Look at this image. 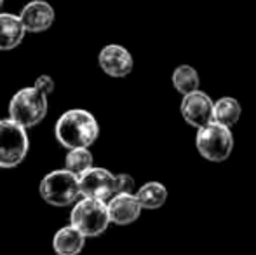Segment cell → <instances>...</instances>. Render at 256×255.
<instances>
[{"label": "cell", "instance_id": "obj_12", "mask_svg": "<svg viewBox=\"0 0 256 255\" xmlns=\"http://www.w3.org/2000/svg\"><path fill=\"white\" fill-rule=\"evenodd\" d=\"M24 28L20 16L10 13H0V51H10L18 48L24 39Z\"/></svg>", "mask_w": 256, "mask_h": 255}, {"label": "cell", "instance_id": "obj_19", "mask_svg": "<svg viewBox=\"0 0 256 255\" xmlns=\"http://www.w3.org/2000/svg\"><path fill=\"white\" fill-rule=\"evenodd\" d=\"M34 88L37 89V91H40L42 95L49 96L54 91V79L51 75H38V77L35 79Z\"/></svg>", "mask_w": 256, "mask_h": 255}, {"label": "cell", "instance_id": "obj_20", "mask_svg": "<svg viewBox=\"0 0 256 255\" xmlns=\"http://www.w3.org/2000/svg\"><path fill=\"white\" fill-rule=\"evenodd\" d=\"M2 4H4V0H0V7H2Z\"/></svg>", "mask_w": 256, "mask_h": 255}, {"label": "cell", "instance_id": "obj_15", "mask_svg": "<svg viewBox=\"0 0 256 255\" xmlns=\"http://www.w3.org/2000/svg\"><path fill=\"white\" fill-rule=\"evenodd\" d=\"M142 210H158L168 201V189L160 182H146L134 192Z\"/></svg>", "mask_w": 256, "mask_h": 255}, {"label": "cell", "instance_id": "obj_18", "mask_svg": "<svg viewBox=\"0 0 256 255\" xmlns=\"http://www.w3.org/2000/svg\"><path fill=\"white\" fill-rule=\"evenodd\" d=\"M134 178L129 173L115 175V194H134Z\"/></svg>", "mask_w": 256, "mask_h": 255}, {"label": "cell", "instance_id": "obj_2", "mask_svg": "<svg viewBox=\"0 0 256 255\" xmlns=\"http://www.w3.org/2000/svg\"><path fill=\"white\" fill-rule=\"evenodd\" d=\"M48 96L32 86L23 88L9 102V119L18 123L24 129L37 126L48 116Z\"/></svg>", "mask_w": 256, "mask_h": 255}, {"label": "cell", "instance_id": "obj_10", "mask_svg": "<svg viewBox=\"0 0 256 255\" xmlns=\"http://www.w3.org/2000/svg\"><path fill=\"white\" fill-rule=\"evenodd\" d=\"M20 21L23 23L24 32L40 34L52 27L54 9L51 4L44 2V0H32L21 9Z\"/></svg>", "mask_w": 256, "mask_h": 255}, {"label": "cell", "instance_id": "obj_13", "mask_svg": "<svg viewBox=\"0 0 256 255\" xmlns=\"http://www.w3.org/2000/svg\"><path fill=\"white\" fill-rule=\"evenodd\" d=\"M86 245V238L74 227V225H64L58 229L52 238V250L58 255H78Z\"/></svg>", "mask_w": 256, "mask_h": 255}, {"label": "cell", "instance_id": "obj_14", "mask_svg": "<svg viewBox=\"0 0 256 255\" xmlns=\"http://www.w3.org/2000/svg\"><path fill=\"white\" fill-rule=\"evenodd\" d=\"M242 107L232 96H222L212 105V123L232 129L240 121Z\"/></svg>", "mask_w": 256, "mask_h": 255}, {"label": "cell", "instance_id": "obj_7", "mask_svg": "<svg viewBox=\"0 0 256 255\" xmlns=\"http://www.w3.org/2000/svg\"><path fill=\"white\" fill-rule=\"evenodd\" d=\"M78 192L82 197H91L106 203L115 196V175L106 168L92 166L78 175Z\"/></svg>", "mask_w": 256, "mask_h": 255}, {"label": "cell", "instance_id": "obj_4", "mask_svg": "<svg viewBox=\"0 0 256 255\" xmlns=\"http://www.w3.org/2000/svg\"><path fill=\"white\" fill-rule=\"evenodd\" d=\"M234 133L232 129L222 124L211 123L199 128L196 133V149L200 157L211 163H223L234 152Z\"/></svg>", "mask_w": 256, "mask_h": 255}, {"label": "cell", "instance_id": "obj_11", "mask_svg": "<svg viewBox=\"0 0 256 255\" xmlns=\"http://www.w3.org/2000/svg\"><path fill=\"white\" fill-rule=\"evenodd\" d=\"M106 210L110 222L117 225H129L142 215V206L134 194H115L106 201Z\"/></svg>", "mask_w": 256, "mask_h": 255}, {"label": "cell", "instance_id": "obj_5", "mask_svg": "<svg viewBox=\"0 0 256 255\" xmlns=\"http://www.w3.org/2000/svg\"><path fill=\"white\" fill-rule=\"evenodd\" d=\"M30 149L28 133L10 119L0 121V168H16L24 161Z\"/></svg>", "mask_w": 256, "mask_h": 255}, {"label": "cell", "instance_id": "obj_17", "mask_svg": "<svg viewBox=\"0 0 256 255\" xmlns=\"http://www.w3.org/2000/svg\"><path fill=\"white\" fill-rule=\"evenodd\" d=\"M92 163H94V157L89 152V149H72L64 156V170L77 177L92 168Z\"/></svg>", "mask_w": 256, "mask_h": 255}, {"label": "cell", "instance_id": "obj_8", "mask_svg": "<svg viewBox=\"0 0 256 255\" xmlns=\"http://www.w3.org/2000/svg\"><path fill=\"white\" fill-rule=\"evenodd\" d=\"M212 105L214 100L202 89L188 93L182 98L180 112L188 126L199 129L212 123Z\"/></svg>", "mask_w": 256, "mask_h": 255}, {"label": "cell", "instance_id": "obj_16", "mask_svg": "<svg viewBox=\"0 0 256 255\" xmlns=\"http://www.w3.org/2000/svg\"><path fill=\"white\" fill-rule=\"evenodd\" d=\"M172 88L180 93L182 96L188 95V93L199 91L200 89V77L199 72L192 67V65H178L171 74Z\"/></svg>", "mask_w": 256, "mask_h": 255}, {"label": "cell", "instance_id": "obj_9", "mask_svg": "<svg viewBox=\"0 0 256 255\" xmlns=\"http://www.w3.org/2000/svg\"><path fill=\"white\" fill-rule=\"evenodd\" d=\"M98 63L104 74L115 79L126 77V75L131 74L132 68H134L132 55L124 46H118V44L104 46L98 55Z\"/></svg>", "mask_w": 256, "mask_h": 255}, {"label": "cell", "instance_id": "obj_1", "mask_svg": "<svg viewBox=\"0 0 256 255\" xmlns=\"http://www.w3.org/2000/svg\"><path fill=\"white\" fill-rule=\"evenodd\" d=\"M54 135L64 149H89L100 136V124L89 110L70 109L56 121Z\"/></svg>", "mask_w": 256, "mask_h": 255}, {"label": "cell", "instance_id": "obj_3", "mask_svg": "<svg viewBox=\"0 0 256 255\" xmlns=\"http://www.w3.org/2000/svg\"><path fill=\"white\" fill-rule=\"evenodd\" d=\"M70 225H74L84 238H96L103 234L110 225L106 203L91 197H82L72 208Z\"/></svg>", "mask_w": 256, "mask_h": 255}, {"label": "cell", "instance_id": "obj_6", "mask_svg": "<svg viewBox=\"0 0 256 255\" xmlns=\"http://www.w3.org/2000/svg\"><path fill=\"white\" fill-rule=\"evenodd\" d=\"M38 191H40L42 199L52 206H68L75 203L77 197L80 196L77 175L66 170H54L48 173L42 178Z\"/></svg>", "mask_w": 256, "mask_h": 255}]
</instances>
